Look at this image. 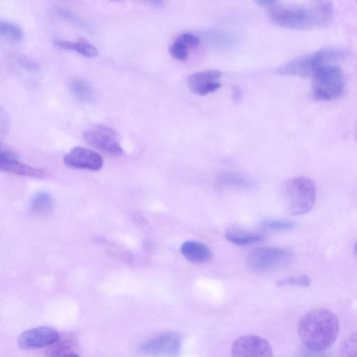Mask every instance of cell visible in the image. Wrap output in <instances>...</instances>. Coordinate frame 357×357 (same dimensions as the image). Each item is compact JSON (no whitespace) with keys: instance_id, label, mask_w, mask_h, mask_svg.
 Returning a JSON list of instances; mask_svg holds the SVG:
<instances>
[{"instance_id":"cell-1","label":"cell","mask_w":357,"mask_h":357,"mask_svg":"<svg viewBox=\"0 0 357 357\" xmlns=\"http://www.w3.org/2000/svg\"><path fill=\"white\" fill-rule=\"evenodd\" d=\"M333 8L328 1H316L305 6H276L270 17L280 26L312 30L327 26L333 19Z\"/></svg>"},{"instance_id":"cell-2","label":"cell","mask_w":357,"mask_h":357,"mask_svg":"<svg viewBox=\"0 0 357 357\" xmlns=\"http://www.w3.org/2000/svg\"><path fill=\"white\" fill-rule=\"evenodd\" d=\"M339 328V320L333 312L316 308L301 318L298 334L305 348L324 351L335 342Z\"/></svg>"},{"instance_id":"cell-3","label":"cell","mask_w":357,"mask_h":357,"mask_svg":"<svg viewBox=\"0 0 357 357\" xmlns=\"http://www.w3.org/2000/svg\"><path fill=\"white\" fill-rule=\"evenodd\" d=\"M316 187L306 176L286 180L280 189V197L285 210L294 215H303L312 209L316 202Z\"/></svg>"},{"instance_id":"cell-4","label":"cell","mask_w":357,"mask_h":357,"mask_svg":"<svg viewBox=\"0 0 357 357\" xmlns=\"http://www.w3.org/2000/svg\"><path fill=\"white\" fill-rule=\"evenodd\" d=\"M347 52L338 48H324L304 56L297 57L280 66L277 72L283 75L309 77L320 67L333 64L345 57Z\"/></svg>"},{"instance_id":"cell-5","label":"cell","mask_w":357,"mask_h":357,"mask_svg":"<svg viewBox=\"0 0 357 357\" xmlns=\"http://www.w3.org/2000/svg\"><path fill=\"white\" fill-rule=\"evenodd\" d=\"M312 77V92L318 100H335L344 91V75L342 69L336 65L328 64L320 67Z\"/></svg>"},{"instance_id":"cell-6","label":"cell","mask_w":357,"mask_h":357,"mask_svg":"<svg viewBox=\"0 0 357 357\" xmlns=\"http://www.w3.org/2000/svg\"><path fill=\"white\" fill-rule=\"evenodd\" d=\"M292 259L289 250L273 247H258L247 255L245 263L248 268L255 273H264L278 270L287 265Z\"/></svg>"},{"instance_id":"cell-7","label":"cell","mask_w":357,"mask_h":357,"mask_svg":"<svg viewBox=\"0 0 357 357\" xmlns=\"http://www.w3.org/2000/svg\"><path fill=\"white\" fill-rule=\"evenodd\" d=\"M182 337L176 332L168 331L154 335L142 342L137 351L149 356L177 357L180 354Z\"/></svg>"},{"instance_id":"cell-8","label":"cell","mask_w":357,"mask_h":357,"mask_svg":"<svg viewBox=\"0 0 357 357\" xmlns=\"http://www.w3.org/2000/svg\"><path fill=\"white\" fill-rule=\"evenodd\" d=\"M85 141L100 152L110 156H119L123 153L117 133L112 128L94 125L84 132Z\"/></svg>"},{"instance_id":"cell-9","label":"cell","mask_w":357,"mask_h":357,"mask_svg":"<svg viewBox=\"0 0 357 357\" xmlns=\"http://www.w3.org/2000/svg\"><path fill=\"white\" fill-rule=\"evenodd\" d=\"M231 357H273L270 344L264 338L252 335L236 339L231 349Z\"/></svg>"},{"instance_id":"cell-10","label":"cell","mask_w":357,"mask_h":357,"mask_svg":"<svg viewBox=\"0 0 357 357\" xmlns=\"http://www.w3.org/2000/svg\"><path fill=\"white\" fill-rule=\"evenodd\" d=\"M59 337V333L54 328L40 326L22 333L17 342L19 347L22 349H35L50 347Z\"/></svg>"},{"instance_id":"cell-11","label":"cell","mask_w":357,"mask_h":357,"mask_svg":"<svg viewBox=\"0 0 357 357\" xmlns=\"http://www.w3.org/2000/svg\"><path fill=\"white\" fill-rule=\"evenodd\" d=\"M64 164L73 169L98 171L103 166V158L97 152L82 146H76L63 157Z\"/></svg>"},{"instance_id":"cell-12","label":"cell","mask_w":357,"mask_h":357,"mask_svg":"<svg viewBox=\"0 0 357 357\" xmlns=\"http://www.w3.org/2000/svg\"><path fill=\"white\" fill-rule=\"evenodd\" d=\"M0 169L1 171L20 176L42 178L46 175L43 169L20 162L15 152L3 149L0 152Z\"/></svg>"},{"instance_id":"cell-13","label":"cell","mask_w":357,"mask_h":357,"mask_svg":"<svg viewBox=\"0 0 357 357\" xmlns=\"http://www.w3.org/2000/svg\"><path fill=\"white\" fill-rule=\"evenodd\" d=\"M181 252L187 260L196 264L206 263L213 258L212 252L206 245L195 241L184 242Z\"/></svg>"},{"instance_id":"cell-14","label":"cell","mask_w":357,"mask_h":357,"mask_svg":"<svg viewBox=\"0 0 357 357\" xmlns=\"http://www.w3.org/2000/svg\"><path fill=\"white\" fill-rule=\"evenodd\" d=\"M77 337L71 334L65 335L49 347L46 357H71L77 354Z\"/></svg>"},{"instance_id":"cell-15","label":"cell","mask_w":357,"mask_h":357,"mask_svg":"<svg viewBox=\"0 0 357 357\" xmlns=\"http://www.w3.org/2000/svg\"><path fill=\"white\" fill-rule=\"evenodd\" d=\"M67 85L70 93L79 101L90 102L93 100L94 90L86 80L82 78H73L68 82Z\"/></svg>"},{"instance_id":"cell-16","label":"cell","mask_w":357,"mask_h":357,"mask_svg":"<svg viewBox=\"0 0 357 357\" xmlns=\"http://www.w3.org/2000/svg\"><path fill=\"white\" fill-rule=\"evenodd\" d=\"M53 43L54 45L59 48L74 50L87 57H93L98 54L97 47L86 40L70 41L56 38L53 40Z\"/></svg>"},{"instance_id":"cell-17","label":"cell","mask_w":357,"mask_h":357,"mask_svg":"<svg viewBox=\"0 0 357 357\" xmlns=\"http://www.w3.org/2000/svg\"><path fill=\"white\" fill-rule=\"evenodd\" d=\"M225 237L229 241L238 245H252L263 241L265 238V236L262 234L237 229L228 231Z\"/></svg>"},{"instance_id":"cell-18","label":"cell","mask_w":357,"mask_h":357,"mask_svg":"<svg viewBox=\"0 0 357 357\" xmlns=\"http://www.w3.org/2000/svg\"><path fill=\"white\" fill-rule=\"evenodd\" d=\"M218 182L225 187L241 190H250L254 187L252 180L237 173H224L219 176Z\"/></svg>"},{"instance_id":"cell-19","label":"cell","mask_w":357,"mask_h":357,"mask_svg":"<svg viewBox=\"0 0 357 357\" xmlns=\"http://www.w3.org/2000/svg\"><path fill=\"white\" fill-rule=\"evenodd\" d=\"M221 76V72L216 70L197 72L188 77V84L192 91L211 82L218 81Z\"/></svg>"},{"instance_id":"cell-20","label":"cell","mask_w":357,"mask_h":357,"mask_svg":"<svg viewBox=\"0 0 357 357\" xmlns=\"http://www.w3.org/2000/svg\"><path fill=\"white\" fill-rule=\"evenodd\" d=\"M54 206V199L47 192H39L33 196L29 204L30 211L35 214L49 213Z\"/></svg>"},{"instance_id":"cell-21","label":"cell","mask_w":357,"mask_h":357,"mask_svg":"<svg viewBox=\"0 0 357 357\" xmlns=\"http://www.w3.org/2000/svg\"><path fill=\"white\" fill-rule=\"evenodd\" d=\"M54 11L59 16L71 22L77 27L88 32H93L91 26L73 11L63 7L56 8Z\"/></svg>"},{"instance_id":"cell-22","label":"cell","mask_w":357,"mask_h":357,"mask_svg":"<svg viewBox=\"0 0 357 357\" xmlns=\"http://www.w3.org/2000/svg\"><path fill=\"white\" fill-rule=\"evenodd\" d=\"M0 33L2 36L16 42L22 41L24 38L22 28L18 24L7 20L0 22Z\"/></svg>"},{"instance_id":"cell-23","label":"cell","mask_w":357,"mask_h":357,"mask_svg":"<svg viewBox=\"0 0 357 357\" xmlns=\"http://www.w3.org/2000/svg\"><path fill=\"white\" fill-rule=\"evenodd\" d=\"M338 357H357V332L352 333L344 340Z\"/></svg>"},{"instance_id":"cell-24","label":"cell","mask_w":357,"mask_h":357,"mask_svg":"<svg viewBox=\"0 0 357 357\" xmlns=\"http://www.w3.org/2000/svg\"><path fill=\"white\" fill-rule=\"evenodd\" d=\"M207 40L210 44L216 47H226L230 46L234 43L235 39L225 33L213 32L208 34Z\"/></svg>"},{"instance_id":"cell-25","label":"cell","mask_w":357,"mask_h":357,"mask_svg":"<svg viewBox=\"0 0 357 357\" xmlns=\"http://www.w3.org/2000/svg\"><path fill=\"white\" fill-rule=\"evenodd\" d=\"M261 227L271 231H282L291 229L294 227V223L287 220H268L263 221Z\"/></svg>"},{"instance_id":"cell-26","label":"cell","mask_w":357,"mask_h":357,"mask_svg":"<svg viewBox=\"0 0 357 357\" xmlns=\"http://www.w3.org/2000/svg\"><path fill=\"white\" fill-rule=\"evenodd\" d=\"M310 284V280L306 275H300L296 277H289L280 280L277 282L279 287L284 286H300L308 287Z\"/></svg>"},{"instance_id":"cell-27","label":"cell","mask_w":357,"mask_h":357,"mask_svg":"<svg viewBox=\"0 0 357 357\" xmlns=\"http://www.w3.org/2000/svg\"><path fill=\"white\" fill-rule=\"evenodd\" d=\"M188 47L177 40L170 45L169 53L171 55L179 61H185L188 56Z\"/></svg>"},{"instance_id":"cell-28","label":"cell","mask_w":357,"mask_h":357,"mask_svg":"<svg viewBox=\"0 0 357 357\" xmlns=\"http://www.w3.org/2000/svg\"><path fill=\"white\" fill-rule=\"evenodd\" d=\"M176 40L182 43L188 48H194L197 47L200 42L199 38L197 36L190 33H183L179 35Z\"/></svg>"},{"instance_id":"cell-29","label":"cell","mask_w":357,"mask_h":357,"mask_svg":"<svg viewBox=\"0 0 357 357\" xmlns=\"http://www.w3.org/2000/svg\"><path fill=\"white\" fill-rule=\"evenodd\" d=\"M220 87L219 81L211 82L208 84L199 87L192 92L197 95H207L208 93L215 92Z\"/></svg>"},{"instance_id":"cell-30","label":"cell","mask_w":357,"mask_h":357,"mask_svg":"<svg viewBox=\"0 0 357 357\" xmlns=\"http://www.w3.org/2000/svg\"><path fill=\"white\" fill-rule=\"evenodd\" d=\"M296 357H331L324 351H313L307 348L302 349Z\"/></svg>"},{"instance_id":"cell-31","label":"cell","mask_w":357,"mask_h":357,"mask_svg":"<svg viewBox=\"0 0 357 357\" xmlns=\"http://www.w3.org/2000/svg\"><path fill=\"white\" fill-rule=\"evenodd\" d=\"M18 61L21 66H24V68H26V69H35L37 67L35 62L26 57H21L19 59Z\"/></svg>"},{"instance_id":"cell-32","label":"cell","mask_w":357,"mask_h":357,"mask_svg":"<svg viewBox=\"0 0 357 357\" xmlns=\"http://www.w3.org/2000/svg\"><path fill=\"white\" fill-rule=\"evenodd\" d=\"M257 3L261 6L266 7V8H270L271 9L275 8L278 6V2L276 1H272V0H262V1H257Z\"/></svg>"},{"instance_id":"cell-33","label":"cell","mask_w":357,"mask_h":357,"mask_svg":"<svg viewBox=\"0 0 357 357\" xmlns=\"http://www.w3.org/2000/svg\"><path fill=\"white\" fill-rule=\"evenodd\" d=\"M152 4H153L155 6H161L162 4V1H155L151 2Z\"/></svg>"},{"instance_id":"cell-34","label":"cell","mask_w":357,"mask_h":357,"mask_svg":"<svg viewBox=\"0 0 357 357\" xmlns=\"http://www.w3.org/2000/svg\"><path fill=\"white\" fill-rule=\"evenodd\" d=\"M354 253H355V255H356V257H357V240L356 241V243H355V244H354Z\"/></svg>"},{"instance_id":"cell-35","label":"cell","mask_w":357,"mask_h":357,"mask_svg":"<svg viewBox=\"0 0 357 357\" xmlns=\"http://www.w3.org/2000/svg\"><path fill=\"white\" fill-rule=\"evenodd\" d=\"M356 137L357 139V123H356Z\"/></svg>"},{"instance_id":"cell-36","label":"cell","mask_w":357,"mask_h":357,"mask_svg":"<svg viewBox=\"0 0 357 357\" xmlns=\"http://www.w3.org/2000/svg\"><path fill=\"white\" fill-rule=\"evenodd\" d=\"M71 357H79V356H78V354H77L73 355V356H71Z\"/></svg>"}]
</instances>
